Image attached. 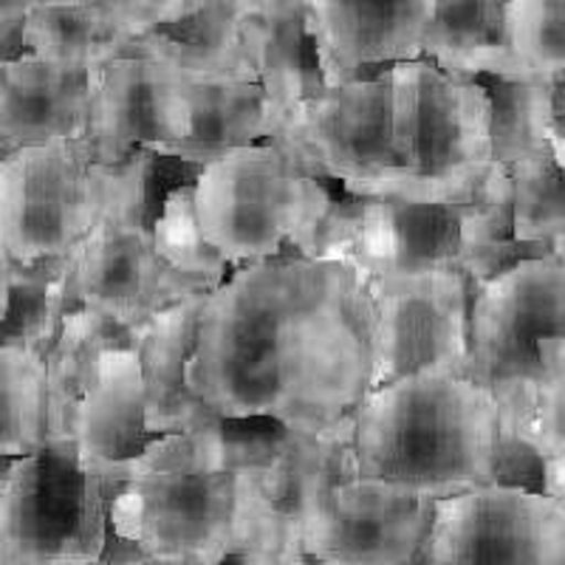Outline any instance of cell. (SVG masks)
<instances>
[{"mask_svg": "<svg viewBox=\"0 0 565 565\" xmlns=\"http://www.w3.org/2000/svg\"><path fill=\"white\" fill-rule=\"evenodd\" d=\"M373 380V306L345 264L282 255L232 269L210 291L186 385L218 418H271L320 436Z\"/></svg>", "mask_w": 565, "mask_h": 565, "instance_id": "cell-1", "label": "cell"}, {"mask_svg": "<svg viewBox=\"0 0 565 565\" xmlns=\"http://www.w3.org/2000/svg\"><path fill=\"white\" fill-rule=\"evenodd\" d=\"M342 424L362 481L422 501L498 483L501 407L458 371L427 367L376 387Z\"/></svg>", "mask_w": 565, "mask_h": 565, "instance_id": "cell-2", "label": "cell"}, {"mask_svg": "<svg viewBox=\"0 0 565 565\" xmlns=\"http://www.w3.org/2000/svg\"><path fill=\"white\" fill-rule=\"evenodd\" d=\"M393 181L382 199L512 206V175L492 161V105L476 77L433 60L393 63Z\"/></svg>", "mask_w": 565, "mask_h": 565, "instance_id": "cell-3", "label": "cell"}, {"mask_svg": "<svg viewBox=\"0 0 565 565\" xmlns=\"http://www.w3.org/2000/svg\"><path fill=\"white\" fill-rule=\"evenodd\" d=\"M546 255L512 238V206L413 204L393 199H334L317 238V257L362 280L463 271L478 291L523 257Z\"/></svg>", "mask_w": 565, "mask_h": 565, "instance_id": "cell-4", "label": "cell"}, {"mask_svg": "<svg viewBox=\"0 0 565 565\" xmlns=\"http://www.w3.org/2000/svg\"><path fill=\"white\" fill-rule=\"evenodd\" d=\"M286 512L300 554L320 565H430L436 501L353 476L345 424L297 433L286 469Z\"/></svg>", "mask_w": 565, "mask_h": 565, "instance_id": "cell-5", "label": "cell"}, {"mask_svg": "<svg viewBox=\"0 0 565 565\" xmlns=\"http://www.w3.org/2000/svg\"><path fill=\"white\" fill-rule=\"evenodd\" d=\"M159 156L108 168L85 139L18 148L0 161V257L38 264L77 249L119 206L153 201Z\"/></svg>", "mask_w": 565, "mask_h": 565, "instance_id": "cell-6", "label": "cell"}, {"mask_svg": "<svg viewBox=\"0 0 565 565\" xmlns=\"http://www.w3.org/2000/svg\"><path fill=\"white\" fill-rule=\"evenodd\" d=\"M201 238L232 269L282 255L317 257L334 193L302 175L271 141L238 148L190 179Z\"/></svg>", "mask_w": 565, "mask_h": 565, "instance_id": "cell-7", "label": "cell"}, {"mask_svg": "<svg viewBox=\"0 0 565 565\" xmlns=\"http://www.w3.org/2000/svg\"><path fill=\"white\" fill-rule=\"evenodd\" d=\"M565 337V260L532 255L483 282L469 309L467 376L501 407V450H529L540 345ZM532 452V450H529Z\"/></svg>", "mask_w": 565, "mask_h": 565, "instance_id": "cell-8", "label": "cell"}, {"mask_svg": "<svg viewBox=\"0 0 565 565\" xmlns=\"http://www.w3.org/2000/svg\"><path fill=\"white\" fill-rule=\"evenodd\" d=\"M114 487L74 438L45 436L0 476V565H103Z\"/></svg>", "mask_w": 565, "mask_h": 565, "instance_id": "cell-9", "label": "cell"}, {"mask_svg": "<svg viewBox=\"0 0 565 565\" xmlns=\"http://www.w3.org/2000/svg\"><path fill=\"white\" fill-rule=\"evenodd\" d=\"M110 532L148 557L221 565L238 546L244 521L241 469H139L110 498Z\"/></svg>", "mask_w": 565, "mask_h": 565, "instance_id": "cell-10", "label": "cell"}, {"mask_svg": "<svg viewBox=\"0 0 565 565\" xmlns=\"http://www.w3.org/2000/svg\"><path fill=\"white\" fill-rule=\"evenodd\" d=\"M271 145L302 175L356 199H382L393 181L387 68L302 99L282 116Z\"/></svg>", "mask_w": 565, "mask_h": 565, "instance_id": "cell-11", "label": "cell"}, {"mask_svg": "<svg viewBox=\"0 0 565 565\" xmlns=\"http://www.w3.org/2000/svg\"><path fill=\"white\" fill-rule=\"evenodd\" d=\"M153 201L108 212L88 238L71 252L65 306L97 309L128 328H145L175 302L210 295L159 252L150 215Z\"/></svg>", "mask_w": 565, "mask_h": 565, "instance_id": "cell-12", "label": "cell"}, {"mask_svg": "<svg viewBox=\"0 0 565 565\" xmlns=\"http://www.w3.org/2000/svg\"><path fill=\"white\" fill-rule=\"evenodd\" d=\"M427 563L565 565V503L512 483L436 501Z\"/></svg>", "mask_w": 565, "mask_h": 565, "instance_id": "cell-13", "label": "cell"}, {"mask_svg": "<svg viewBox=\"0 0 565 565\" xmlns=\"http://www.w3.org/2000/svg\"><path fill=\"white\" fill-rule=\"evenodd\" d=\"M365 289L373 306L371 391L427 367L467 376L476 291L463 271L380 277Z\"/></svg>", "mask_w": 565, "mask_h": 565, "instance_id": "cell-14", "label": "cell"}, {"mask_svg": "<svg viewBox=\"0 0 565 565\" xmlns=\"http://www.w3.org/2000/svg\"><path fill=\"white\" fill-rule=\"evenodd\" d=\"M190 125V85L164 60L125 54L97 71L85 141L99 164L119 168L136 153L173 159Z\"/></svg>", "mask_w": 565, "mask_h": 565, "instance_id": "cell-15", "label": "cell"}, {"mask_svg": "<svg viewBox=\"0 0 565 565\" xmlns=\"http://www.w3.org/2000/svg\"><path fill=\"white\" fill-rule=\"evenodd\" d=\"M322 83L371 77L422 57L438 0H302Z\"/></svg>", "mask_w": 565, "mask_h": 565, "instance_id": "cell-16", "label": "cell"}, {"mask_svg": "<svg viewBox=\"0 0 565 565\" xmlns=\"http://www.w3.org/2000/svg\"><path fill=\"white\" fill-rule=\"evenodd\" d=\"M97 71L49 63L34 54L0 65V141L38 148L85 139Z\"/></svg>", "mask_w": 565, "mask_h": 565, "instance_id": "cell-17", "label": "cell"}, {"mask_svg": "<svg viewBox=\"0 0 565 565\" xmlns=\"http://www.w3.org/2000/svg\"><path fill=\"white\" fill-rule=\"evenodd\" d=\"M68 438L77 444L79 458L99 472L134 461L153 441L145 427V380L136 348H114L99 356Z\"/></svg>", "mask_w": 565, "mask_h": 565, "instance_id": "cell-18", "label": "cell"}, {"mask_svg": "<svg viewBox=\"0 0 565 565\" xmlns=\"http://www.w3.org/2000/svg\"><path fill=\"white\" fill-rule=\"evenodd\" d=\"M204 302L206 295H193L164 309L145 326L136 348L145 380V427L153 438L201 430L218 422L186 385V365L193 356Z\"/></svg>", "mask_w": 565, "mask_h": 565, "instance_id": "cell-19", "label": "cell"}, {"mask_svg": "<svg viewBox=\"0 0 565 565\" xmlns=\"http://www.w3.org/2000/svg\"><path fill=\"white\" fill-rule=\"evenodd\" d=\"M190 85V136L173 161L184 168H204L238 148L271 141L282 116L266 97L260 83L230 77H186Z\"/></svg>", "mask_w": 565, "mask_h": 565, "instance_id": "cell-20", "label": "cell"}, {"mask_svg": "<svg viewBox=\"0 0 565 565\" xmlns=\"http://www.w3.org/2000/svg\"><path fill=\"white\" fill-rule=\"evenodd\" d=\"M244 45L255 79L280 116L326 88L302 0H255Z\"/></svg>", "mask_w": 565, "mask_h": 565, "instance_id": "cell-21", "label": "cell"}, {"mask_svg": "<svg viewBox=\"0 0 565 565\" xmlns=\"http://www.w3.org/2000/svg\"><path fill=\"white\" fill-rule=\"evenodd\" d=\"M145 328H128L97 309H74L65 315L57 342L45 356L49 393V436L68 438L71 418L88 393L99 356L114 348H139Z\"/></svg>", "mask_w": 565, "mask_h": 565, "instance_id": "cell-22", "label": "cell"}, {"mask_svg": "<svg viewBox=\"0 0 565 565\" xmlns=\"http://www.w3.org/2000/svg\"><path fill=\"white\" fill-rule=\"evenodd\" d=\"M503 7L507 0H438L422 57L463 77L512 79Z\"/></svg>", "mask_w": 565, "mask_h": 565, "instance_id": "cell-23", "label": "cell"}, {"mask_svg": "<svg viewBox=\"0 0 565 565\" xmlns=\"http://www.w3.org/2000/svg\"><path fill=\"white\" fill-rule=\"evenodd\" d=\"M130 45L134 38L99 0L71 7H38L26 18L29 54L49 63L99 71L125 57Z\"/></svg>", "mask_w": 565, "mask_h": 565, "instance_id": "cell-24", "label": "cell"}, {"mask_svg": "<svg viewBox=\"0 0 565 565\" xmlns=\"http://www.w3.org/2000/svg\"><path fill=\"white\" fill-rule=\"evenodd\" d=\"M487 88L492 105V161L512 170L518 164L552 156L554 97L552 79H501L476 77Z\"/></svg>", "mask_w": 565, "mask_h": 565, "instance_id": "cell-25", "label": "cell"}, {"mask_svg": "<svg viewBox=\"0 0 565 565\" xmlns=\"http://www.w3.org/2000/svg\"><path fill=\"white\" fill-rule=\"evenodd\" d=\"M49 436L45 356L0 345V458L29 456Z\"/></svg>", "mask_w": 565, "mask_h": 565, "instance_id": "cell-26", "label": "cell"}, {"mask_svg": "<svg viewBox=\"0 0 565 565\" xmlns=\"http://www.w3.org/2000/svg\"><path fill=\"white\" fill-rule=\"evenodd\" d=\"M503 43L512 79L565 77V0H507Z\"/></svg>", "mask_w": 565, "mask_h": 565, "instance_id": "cell-27", "label": "cell"}, {"mask_svg": "<svg viewBox=\"0 0 565 565\" xmlns=\"http://www.w3.org/2000/svg\"><path fill=\"white\" fill-rule=\"evenodd\" d=\"M193 179V175H190ZM190 179L175 181L161 193L159 212H156L153 230L159 252L168 257V264L184 271L204 286L206 291H215L226 277L232 275V266L221 260L201 238L199 221L193 210V186Z\"/></svg>", "mask_w": 565, "mask_h": 565, "instance_id": "cell-28", "label": "cell"}, {"mask_svg": "<svg viewBox=\"0 0 565 565\" xmlns=\"http://www.w3.org/2000/svg\"><path fill=\"white\" fill-rule=\"evenodd\" d=\"M540 382L534 396L529 450L546 461L565 441V337L540 345Z\"/></svg>", "mask_w": 565, "mask_h": 565, "instance_id": "cell-29", "label": "cell"}, {"mask_svg": "<svg viewBox=\"0 0 565 565\" xmlns=\"http://www.w3.org/2000/svg\"><path fill=\"white\" fill-rule=\"evenodd\" d=\"M130 38L156 32L184 18L186 0H99Z\"/></svg>", "mask_w": 565, "mask_h": 565, "instance_id": "cell-30", "label": "cell"}, {"mask_svg": "<svg viewBox=\"0 0 565 565\" xmlns=\"http://www.w3.org/2000/svg\"><path fill=\"white\" fill-rule=\"evenodd\" d=\"M26 18H0V65L18 63V60L29 57L26 49Z\"/></svg>", "mask_w": 565, "mask_h": 565, "instance_id": "cell-31", "label": "cell"}, {"mask_svg": "<svg viewBox=\"0 0 565 565\" xmlns=\"http://www.w3.org/2000/svg\"><path fill=\"white\" fill-rule=\"evenodd\" d=\"M543 492L565 503V441L554 456L543 461Z\"/></svg>", "mask_w": 565, "mask_h": 565, "instance_id": "cell-32", "label": "cell"}, {"mask_svg": "<svg viewBox=\"0 0 565 565\" xmlns=\"http://www.w3.org/2000/svg\"><path fill=\"white\" fill-rule=\"evenodd\" d=\"M38 7V0H0V18H20Z\"/></svg>", "mask_w": 565, "mask_h": 565, "instance_id": "cell-33", "label": "cell"}, {"mask_svg": "<svg viewBox=\"0 0 565 565\" xmlns=\"http://www.w3.org/2000/svg\"><path fill=\"white\" fill-rule=\"evenodd\" d=\"M125 565H199L193 559H184V557H148V554H141V557L130 559Z\"/></svg>", "mask_w": 565, "mask_h": 565, "instance_id": "cell-34", "label": "cell"}, {"mask_svg": "<svg viewBox=\"0 0 565 565\" xmlns=\"http://www.w3.org/2000/svg\"><path fill=\"white\" fill-rule=\"evenodd\" d=\"M277 565H320V563L309 559L306 554H282L280 563H277Z\"/></svg>", "mask_w": 565, "mask_h": 565, "instance_id": "cell-35", "label": "cell"}, {"mask_svg": "<svg viewBox=\"0 0 565 565\" xmlns=\"http://www.w3.org/2000/svg\"><path fill=\"white\" fill-rule=\"evenodd\" d=\"M71 3H90V0H38V7H71Z\"/></svg>", "mask_w": 565, "mask_h": 565, "instance_id": "cell-36", "label": "cell"}]
</instances>
